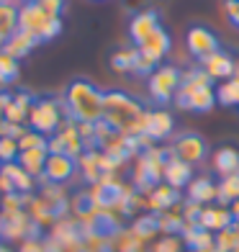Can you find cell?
Masks as SVG:
<instances>
[{
	"label": "cell",
	"mask_w": 239,
	"mask_h": 252,
	"mask_svg": "<svg viewBox=\"0 0 239 252\" xmlns=\"http://www.w3.org/2000/svg\"><path fill=\"white\" fill-rule=\"evenodd\" d=\"M103 90L88 77H75L62 93L67 116L77 124H95L103 119Z\"/></svg>",
	"instance_id": "6da1fadb"
},
{
	"label": "cell",
	"mask_w": 239,
	"mask_h": 252,
	"mask_svg": "<svg viewBox=\"0 0 239 252\" xmlns=\"http://www.w3.org/2000/svg\"><path fill=\"white\" fill-rule=\"evenodd\" d=\"M144 116H147V108L142 106V100H136L134 95L123 93V90H106L103 121H108L113 129H119L121 134H129V136L142 134Z\"/></svg>",
	"instance_id": "7a4b0ae2"
},
{
	"label": "cell",
	"mask_w": 239,
	"mask_h": 252,
	"mask_svg": "<svg viewBox=\"0 0 239 252\" xmlns=\"http://www.w3.org/2000/svg\"><path fill=\"white\" fill-rule=\"evenodd\" d=\"M175 106L183 111H196V113H206L216 106L213 80L206 75L203 67H193V70L183 72L180 88L175 93Z\"/></svg>",
	"instance_id": "3957f363"
},
{
	"label": "cell",
	"mask_w": 239,
	"mask_h": 252,
	"mask_svg": "<svg viewBox=\"0 0 239 252\" xmlns=\"http://www.w3.org/2000/svg\"><path fill=\"white\" fill-rule=\"evenodd\" d=\"M64 119H67V111H64L62 98L44 95V98H36V103H33V108L29 113V124H31L29 129L39 131L44 136H52L64 124Z\"/></svg>",
	"instance_id": "277c9868"
},
{
	"label": "cell",
	"mask_w": 239,
	"mask_h": 252,
	"mask_svg": "<svg viewBox=\"0 0 239 252\" xmlns=\"http://www.w3.org/2000/svg\"><path fill=\"white\" fill-rule=\"evenodd\" d=\"M41 226L29 216L26 209L21 211H0V239L3 242H24V239H39Z\"/></svg>",
	"instance_id": "5b68a950"
},
{
	"label": "cell",
	"mask_w": 239,
	"mask_h": 252,
	"mask_svg": "<svg viewBox=\"0 0 239 252\" xmlns=\"http://www.w3.org/2000/svg\"><path fill=\"white\" fill-rule=\"evenodd\" d=\"M49 155H67V157H80L88 147L83 142V136H80V126L77 121H72L70 116L64 119V124L57 129V134L49 136Z\"/></svg>",
	"instance_id": "8992f818"
},
{
	"label": "cell",
	"mask_w": 239,
	"mask_h": 252,
	"mask_svg": "<svg viewBox=\"0 0 239 252\" xmlns=\"http://www.w3.org/2000/svg\"><path fill=\"white\" fill-rule=\"evenodd\" d=\"M180 80H183V72H180L175 64H159L149 75V95L159 103V106H167L170 100H175Z\"/></svg>",
	"instance_id": "52a82bcc"
},
{
	"label": "cell",
	"mask_w": 239,
	"mask_h": 252,
	"mask_svg": "<svg viewBox=\"0 0 239 252\" xmlns=\"http://www.w3.org/2000/svg\"><path fill=\"white\" fill-rule=\"evenodd\" d=\"M173 155L175 159H180V162L185 165H201L203 159L209 157V142L203 139V136L198 131H180L175 139H173Z\"/></svg>",
	"instance_id": "ba28073f"
},
{
	"label": "cell",
	"mask_w": 239,
	"mask_h": 252,
	"mask_svg": "<svg viewBox=\"0 0 239 252\" xmlns=\"http://www.w3.org/2000/svg\"><path fill=\"white\" fill-rule=\"evenodd\" d=\"M90 193H93V201L100 211H113V209H123V201L129 198V190L121 186V183L113 178L111 173L103 175L93 188H90Z\"/></svg>",
	"instance_id": "9c48e42d"
},
{
	"label": "cell",
	"mask_w": 239,
	"mask_h": 252,
	"mask_svg": "<svg viewBox=\"0 0 239 252\" xmlns=\"http://www.w3.org/2000/svg\"><path fill=\"white\" fill-rule=\"evenodd\" d=\"M36 188V178H31L18 162L0 165V196L18 193V196H31Z\"/></svg>",
	"instance_id": "30bf717a"
},
{
	"label": "cell",
	"mask_w": 239,
	"mask_h": 252,
	"mask_svg": "<svg viewBox=\"0 0 239 252\" xmlns=\"http://www.w3.org/2000/svg\"><path fill=\"white\" fill-rule=\"evenodd\" d=\"M185 44H188V52L196 57L198 62H203L206 57L216 54L221 47H219V36L206 29V26H190L188 29V36H185Z\"/></svg>",
	"instance_id": "8fae6325"
},
{
	"label": "cell",
	"mask_w": 239,
	"mask_h": 252,
	"mask_svg": "<svg viewBox=\"0 0 239 252\" xmlns=\"http://www.w3.org/2000/svg\"><path fill=\"white\" fill-rule=\"evenodd\" d=\"M77 175V159L67 155H49L47 167H44L41 183H54V186H64Z\"/></svg>",
	"instance_id": "7c38bea8"
},
{
	"label": "cell",
	"mask_w": 239,
	"mask_h": 252,
	"mask_svg": "<svg viewBox=\"0 0 239 252\" xmlns=\"http://www.w3.org/2000/svg\"><path fill=\"white\" fill-rule=\"evenodd\" d=\"M173 129H175V121H173V116H170V111H165V108L147 111L142 134L149 142H165V139H170V136H173Z\"/></svg>",
	"instance_id": "4fadbf2b"
},
{
	"label": "cell",
	"mask_w": 239,
	"mask_h": 252,
	"mask_svg": "<svg viewBox=\"0 0 239 252\" xmlns=\"http://www.w3.org/2000/svg\"><path fill=\"white\" fill-rule=\"evenodd\" d=\"M201 229H206V232H224V229H232L237 226L234 224V216L229 211V206H203L201 214H198V224Z\"/></svg>",
	"instance_id": "5bb4252c"
},
{
	"label": "cell",
	"mask_w": 239,
	"mask_h": 252,
	"mask_svg": "<svg viewBox=\"0 0 239 252\" xmlns=\"http://www.w3.org/2000/svg\"><path fill=\"white\" fill-rule=\"evenodd\" d=\"M77 173L83 175V180L88 186H95V183L106 175L103 170V152L98 147H88V150L77 157Z\"/></svg>",
	"instance_id": "9a60e30c"
},
{
	"label": "cell",
	"mask_w": 239,
	"mask_h": 252,
	"mask_svg": "<svg viewBox=\"0 0 239 252\" xmlns=\"http://www.w3.org/2000/svg\"><path fill=\"white\" fill-rule=\"evenodd\" d=\"M159 29V13L154 8H147V10H139V13H134L131 24H129V36L134 41V47H139V44L154 33Z\"/></svg>",
	"instance_id": "2e32d148"
},
{
	"label": "cell",
	"mask_w": 239,
	"mask_h": 252,
	"mask_svg": "<svg viewBox=\"0 0 239 252\" xmlns=\"http://www.w3.org/2000/svg\"><path fill=\"white\" fill-rule=\"evenodd\" d=\"M36 98L39 95H33L26 88H21L18 93H13L10 95V103H8V111H5V121L24 126V121H29V113L33 108V103H36Z\"/></svg>",
	"instance_id": "e0dca14e"
},
{
	"label": "cell",
	"mask_w": 239,
	"mask_h": 252,
	"mask_svg": "<svg viewBox=\"0 0 239 252\" xmlns=\"http://www.w3.org/2000/svg\"><path fill=\"white\" fill-rule=\"evenodd\" d=\"M52 16H47L44 10L39 8V3H24V8H18V29L21 31H29L33 36H41L44 26Z\"/></svg>",
	"instance_id": "ac0fdd59"
},
{
	"label": "cell",
	"mask_w": 239,
	"mask_h": 252,
	"mask_svg": "<svg viewBox=\"0 0 239 252\" xmlns=\"http://www.w3.org/2000/svg\"><path fill=\"white\" fill-rule=\"evenodd\" d=\"M142 54H147V57H152V60H157V62H162L165 57L170 54V49H173V39H170V33L159 26L154 33H149V36H147L139 47Z\"/></svg>",
	"instance_id": "d6986e66"
},
{
	"label": "cell",
	"mask_w": 239,
	"mask_h": 252,
	"mask_svg": "<svg viewBox=\"0 0 239 252\" xmlns=\"http://www.w3.org/2000/svg\"><path fill=\"white\" fill-rule=\"evenodd\" d=\"M201 67L206 70V75L211 80H232L234 77V57L221 52V49L211 57H206V60L201 62Z\"/></svg>",
	"instance_id": "ffe728a7"
},
{
	"label": "cell",
	"mask_w": 239,
	"mask_h": 252,
	"mask_svg": "<svg viewBox=\"0 0 239 252\" xmlns=\"http://www.w3.org/2000/svg\"><path fill=\"white\" fill-rule=\"evenodd\" d=\"M39 39L36 36H33V33H29V31H16V33H10V36L5 39V54H10V57H13V60H24V57H29L33 49H36L39 47Z\"/></svg>",
	"instance_id": "44dd1931"
},
{
	"label": "cell",
	"mask_w": 239,
	"mask_h": 252,
	"mask_svg": "<svg viewBox=\"0 0 239 252\" xmlns=\"http://www.w3.org/2000/svg\"><path fill=\"white\" fill-rule=\"evenodd\" d=\"M47 159H49V147H41V150H24V152H18L16 162L24 167L31 178L41 180L44 167H47Z\"/></svg>",
	"instance_id": "7402d4cb"
},
{
	"label": "cell",
	"mask_w": 239,
	"mask_h": 252,
	"mask_svg": "<svg viewBox=\"0 0 239 252\" xmlns=\"http://www.w3.org/2000/svg\"><path fill=\"white\" fill-rule=\"evenodd\" d=\"M188 196L193 203H198V206H206V203H213L216 196H219V186L211 180V178H196V180H190V186H188Z\"/></svg>",
	"instance_id": "603a6c76"
},
{
	"label": "cell",
	"mask_w": 239,
	"mask_h": 252,
	"mask_svg": "<svg viewBox=\"0 0 239 252\" xmlns=\"http://www.w3.org/2000/svg\"><path fill=\"white\" fill-rule=\"evenodd\" d=\"M180 201V193H178V188H173V186H154L152 190H149V198H147V203H149V209H154V211H170L173 206Z\"/></svg>",
	"instance_id": "cb8c5ba5"
},
{
	"label": "cell",
	"mask_w": 239,
	"mask_h": 252,
	"mask_svg": "<svg viewBox=\"0 0 239 252\" xmlns=\"http://www.w3.org/2000/svg\"><path fill=\"white\" fill-rule=\"evenodd\" d=\"M190 180H193V170H190V165H185V162H180V159H170L167 162V167H165V183L167 186H173V188H185V186H190Z\"/></svg>",
	"instance_id": "d4e9b609"
},
{
	"label": "cell",
	"mask_w": 239,
	"mask_h": 252,
	"mask_svg": "<svg viewBox=\"0 0 239 252\" xmlns=\"http://www.w3.org/2000/svg\"><path fill=\"white\" fill-rule=\"evenodd\" d=\"M213 167H216V173H219L221 178L234 175L239 170V150H237V147H221V150L216 152Z\"/></svg>",
	"instance_id": "484cf974"
},
{
	"label": "cell",
	"mask_w": 239,
	"mask_h": 252,
	"mask_svg": "<svg viewBox=\"0 0 239 252\" xmlns=\"http://www.w3.org/2000/svg\"><path fill=\"white\" fill-rule=\"evenodd\" d=\"M70 211L77 216V221H88L90 216L98 211V206L93 201V193L90 190H77L72 196V201H70Z\"/></svg>",
	"instance_id": "4316f807"
},
{
	"label": "cell",
	"mask_w": 239,
	"mask_h": 252,
	"mask_svg": "<svg viewBox=\"0 0 239 252\" xmlns=\"http://www.w3.org/2000/svg\"><path fill=\"white\" fill-rule=\"evenodd\" d=\"M136 57H139V49L136 47H121L111 54V70L116 72H134Z\"/></svg>",
	"instance_id": "83f0119b"
},
{
	"label": "cell",
	"mask_w": 239,
	"mask_h": 252,
	"mask_svg": "<svg viewBox=\"0 0 239 252\" xmlns=\"http://www.w3.org/2000/svg\"><path fill=\"white\" fill-rule=\"evenodd\" d=\"M234 201H239V170L234 175H226L219 183V196H216V203L221 206H232Z\"/></svg>",
	"instance_id": "f1b7e54d"
},
{
	"label": "cell",
	"mask_w": 239,
	"mask_h": 252,
	"mask_svg": "<svg viewBox=\"0 0 239 252\" xmlns=\"http://www.w3.org/2000/svg\"><path fill=\"white\" fill-rule=\"evenodd\" d=\"M18 31V8L10 3H0V36L8 39L10 33Z\"/></svg>",
	"instance_id": "f546056e"
},
{
	"label": "cell",
	"mask_w": 239,
	"mask_h": 252,
	"mask_svg": "<svg viewBox=\"0 0 239 252\" xmlns=\"http://www.w3.org/2000/svg\"><path fill=\"white\" fill-rule=\"evenodd\" d=\"M216 103H221V106H239V77H232L216 88Z\"/></svg>",
	"instance_id": "4dcf8cb0"
},
{
	"label": "cell",
	"mask_w": 239,
	"mask_h": 252,
	"mask_svg": "<svg viewBox=\"0 0 239 252\" xmlns=\"http://www.w3.org/2000/svg\"><path fill=\"white\" fill-rule=\"evenodd\" d=\"M18 72H21L18 60H13V57L5 54V52H0V88L16 83V80H18Z\"/></svg>",
	"instance_id": "1f68e13d"
},
{
	"label": "cell",
	"mask_w": 239,
	"mask_h": 252,
	"mask_svg": "<svg viewBox=\"0 0 239 252\" xmlns=\"http://www.w3.org/2000/svg\"><path fill=\"white\" fill-rule=\"evenodd\" d=\"M159 232V219L157 216H142V219H136L134 221V229H131V234L136 237V239H149V237H154Z\"/></svg>",
	"instance_id": "d6a6232c"
},
{
	"label": "cell",
	"mask_w": 239,
	"mask_h": 252,
	"mask_svg": "<svg viewBox=\"0 0 239 252\" xmlns=\"http://www.w3.org/2000/svg\"><path fill=\"white\" fill-rule=\"evenodd\" d=\"M47 144H49V136H44L33 129H26V134L18 139V150L21 152L24 150H41V147H47Z\"/></svg>",
	"instance_id": "836d02e7"
},
{
	"label": "cell",
	"mask_w": 239,
	"mask_h": 252,
	"mask_svg": "<svg viewBox=\"0 0 239 252\" xmlns=\"http://www.w3.org/2000/svg\"><path fill=\"white\" fill-rule=\"evenodd\" d=\"M18 142L13 139V136H3L0 139V165H10L18 159Z\"/></svg>",
	"instance_id": "e575fe53"
},
{
	"label": "cell",
	"mask_w": 239,
	"mask_h": 252,
	"mask_svg": "<svg viewBox=\"0 0 239 252\" xmlns=\"http://www.w3.org/2000/svg\"><path fill=\"white\" fill-rule=\"evenodd\" d=\"M157 67H159L157 60H152V57H147V54L139 52V57H136V64H134V72L142 75V77H149V75L157 70Z\"/></svg>",
	"instance_id": "d590c367"
},
{
	"label": "cell",
	"mask_w": 239,
	"mask_h": 252,
	"mask_svg": "<svg viewBox=\"0 0 239 252\" xmlns=\"http://www.w3.org/2000/svg\"><path fill=\"white\" fill-rule=\"evenodd\" d=\"M39 8L52 18H62L64 8H67V0H39Z\"/></svg>",
	"instance_id": "8d00e7d4"
},
{
	"label": "cell",
	"mask_w": 239,
	"mask_h": 252,
	"mask_svg": "<svg viewBox=\"0 0 239 252\" xmlns=\"http://www.w3.org/2000/svg\"><path fill=\"white\" fill-rule=\"evenodd\" d=\"M224 13L229 18V24L239 29V0H224Z\"/></svg>",
	"instance_id": "74e56055"
},
{
	"label": "cell",
	"mask_w": 239,
	"mask_h": 252,
	"mask_svg": "<svg viewBox=\"0 0 239 252\" xmlns=\"http://www.w3.org/2000/svg\"><path fill=\"white\" fill-rule=\"evenodd\" d=\"M152 252H180V239L175 234H170V237L162 239V242H157Z\"/></svg>",
	"instance_id": "f35d334b"
},
{
	"label": "cell",
	"mask_w": 239,
	"mask_h": 252,
	"mask_svg": "<svg viewBox=\"0 0 239 252\" xmlns=\"http://www.w3.org/2000/svg\"><path fill=\"white\" fill-rule=\"evenodd\" d=\"M8 103H10V93L0 90V121L5 119V111H8Z\"/></svg>",
	"instance_id": "ab89813d"
},
{
	"label": "cell",
	"mask_w": 239,
	"mask_h": 252,
	"mask_svg": "<svg viewBox=\"0 0 239 252\" xmlns=\"http://www.w3.org/2000/svg\"><path fill=\"white\" fill-rule=\"evenodd\" d=\"M229 211H232V216H234V224L239 226V201H234V203L229 206Z\"/></svg>",
	"instance_id": "60d3db41"
},
{
	"label": "cell",
	"mask_w": 239,
	"mask_h": 252,
	"mask_svg": "<svg viewBox=\"0 0 239 252\" xmlns=\"http://www.w3.org/2000/svg\"><path fill=\"white\" fill-rule=\"evenodd\" d=\"M232 252H239V226H237V234H234V250Z\"/></svg>",
	"instance_id": "b9f144b4"
},
{
	"label": "cell",
	"mask_w": 239,
	"mask_h": 252,
	"mask_svg": "<svg viewBox=\"0 0 239 252\" xmlns=\"http://www.w3.org/2000/svg\"><path fill=\"white\" fill-rule=\"evenodd\" d=\"M0 252H13V250H10V247H5L3 242H0Z\"/></svg>",
	"instance_id": "7bdbcfd3"
},
{
	"label": "cell",
	"mask_w": 239,
	"mask_h": 252,
	"mask_svg": "<svg viewBox=\"0 0 239 252\" xmlns=\"http://www.w3.org/2000/svg\"><path fill=\"white\" fill-rule=\"evenodd\" d=\"M3 49H5V39H3V36H0V52H3Z\"/></svg>",
	"instance_id": "ee69618b"
},
{
	"label": "cell",
	"mask_w": 239,
	"mask_h": 252,
	"mask_svg": "<svg viewBox=\"0 0 239 252\" xmlns=\"http://www.w3.org/2000/svg\"><path fill=\"white\" fill-rule=\"evenodd\" d=\"M24 3H39V0H24Z\"/></svg>",
	"instance_id": "f6af8a7d"
},
{
	"label": "cell",
	"mask_w": 239,
	"mask_h": 252,
	"mask_svg": "<svg viewBox=\"0 0 239 252\" xmlns=\"http://www.w3.org/2000/svg\"><path fill=\"white\" fill-rule=\"evenodd\" d=\"M188 252H190V250H188Z\"/></svg>",
	"instance_id": "bcb514c9"
}]
</instances>
